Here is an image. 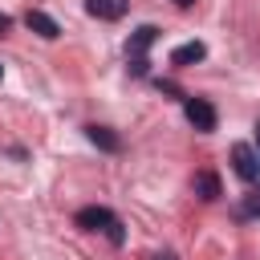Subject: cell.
Instances as JSON below:
<instances>
[{
	"label": "cell",
	"mask_w": 260,
	"mask_h": 260,
	"mask_svg": "<svg viewBox=\"0 0 260 260\" xmlns=\"http://www.w3.org/2000/svg\"><path fill=\"white\" fill-rule=\"evenodd\" d=\"M8 28H12V16H8V12H0V37H4Z\"/></svg>",
	"instance_id": "12"
},
{
	"label": "cell",
	"mask_w": 260,
	"mask_h": 260,
	"mask_svg": "<svg viewBox=\"0 0 260 260\" xmlns=\"http://www.w3.org/2000/svg\"><path fill=\"white\" fill-rule=\"evenodd\" d=\"M183 114H187V122H191L199 134H211L215 122H219V114H215V106H211L207 98H183Z\"/></svg>",
	"instance_id": "2"
},
{
	"label": "cell",
	"mask_w": 260,
	"mask_h": 260,
	"mask_svg": "<svg viewBox=\"0 0 260 260\" xmlns=\"http://www.w3.org/2000/svg\"><path fill=\"white\" fill-rule=\"evenodd\" d=\"M0 77H4V69H0Z\"/></svg>",
	"instance_id": "15"
},
{
	"label": "cell",
	"mask_w": 260,
	"mask_h": 260,
	"mask_svg": "<svg viewBox=\"0 0 260 260\" xmlns=\"http://www.w3.org/2000/svg\"><path fill=\"white\" fill-rule=\"evenodd\" d=\"M195 195L207 199V203H215V199L223 195V191H219V175H215V171H199V175H195Z\"/></svg>",
	"instance_id": "9"
},
{
	"label": "cell",
	"mask_w": 260,
	"mask_h": 260,
	"mask_svg": "<svg viewBox=\"0 0 260 260\" xmlns=\"http://www.w3.org/2000/svg\"><path fill=\"white\" fill-rule=\"evenodd\" d=\"M73 223H77L81 232H106V236H110V244H122V240H126V232H122L118 215H114L110 207H102V203L81 207V211L73 215Z\"/></svg>",
	"instance_id": "1"
},
{
	"label": "cell",
	"mask_w": 260,
	"mask_h": 260,
	"mask_svg": "<svg viewBox=\"0 0 260 260\" xmlns=\"http://www.w3.org/2000/svg\"><path fill=\"white\" fill-rule=\"evenodd\" d=\"M146 65H150L146 57H130V73H134V77H146Z\"/></svg>",
	"instance_id": "10"
},
{
	"label": "cell",
	"mask_w": 260,
	"mask_h": 260,
	"mask_svg": "<svg viewBox=\"0 0 260 260\" xmlns=\"http://www.w3.org/2000/svg\"><path fill=\"white\" fill-rule=\"evenodd\" d=\"M158 41V28L154 24H142V28H134V37H130V45H126V57H146V49Z\"/></svg>",
	"instance_id": "7"
},
{
	"label": "cell",
	"mask_w": 260,
	"mask_h": 260,
	"mask_svg": "<svg viewBox=\"0 0 260 260\" xmlns=\"http://www.w3.org/2000/svg\"><path fill=\"white\" fill-rule=\"evenodd\" d=\"M85 138H89L98 150H106V154H118V150H122V138H118L110 126H98V122H93V126H85Z\"/></svg>",
	"instance_id": "6"
},
{
	"label": "cell",
	"mask_w": 260,
	"mask_h": 260,
	"mask_svg": "<svg viewBox=\"0 0 260 260\" xmlns=\"http://www.w3.org/2000/svg\"><path fill=\"white\" fill-rule=\"evenodd\" d=\"M175 4H179V8H191V4H195V0H175Z\"/></svg>",
	"instance_id": "14"
},
{
	"label": "cell",
	"mask_w": 260,
	"mask_h": 260,
	"mask_svg": "<svg viewBox=\"0 0 260 260\" xmlns=\"http://www.w3.org/2000/svg\"><path fill=\"white\" fill-rule=\"evenodd\" d=\"M207 57V45L203 41H187V45H179L175 53H171V65H195V61H203Z\"/></svg>",
	"instance_id": "8"
},
{
	"label": "cell",
	"mask_w": 260,
	"mask_h": 260,
	"mask_svg": "<svg viewBox=\"0 0 260 260\" xmlns=\"http://www.w3.org/2000/svg\"><path fill=\"white\" fill-rule=\"evenodd\" d=\"M244 215H260V195H252V199L244 203Z\"/></svg>",
	"instance_id": "11"
},
{
	"label": "cell",
	"mask_w": 260,
	"mask_h": 260,
	"mask_svg": "<svg viewBox=\"0 0 260 260\" xmlns=\"http://www.w3.org/2000/svg\"><path fill=\"white\" fill-rule=\"evenodd\" d=\"M130 8V0H85V12L98 20H122Z\"/></svg>",
	"instance_id": "5"
},
{
	"label": "cell",
	"mask_w": 260,
	"mask_h": 260,
	"mask_svg": "<svg viewBox=\"0 0 260 260\" xmlns=\"http://www.w3.org/2000/svg\"><path fill=\"white\" fill-rule=\"evenodd\" d=\"M232 171L244 179V183H260V154L248 146V142H232Z\"/></svg>",
	"instance_id": "3"
},
{
	"label": "cell",
	"mask_w": 260,
	"mask_h": 260,
	"mask_svg": "<svg viewBox=\"0 0 260 260\" xmlns=\"http://www.w3.org/2000/svg\"><path fill=\"white\" fill-rule=\"evenodd\" d=\"M154 260H175V256H171V252H158V256H154Z\"/></svg>",
	"instance_id": "13"
},
{
	"label": "cell",
	"mask_w": 260,
	"mask_h": 260,
	"mask_svg": "<svg viewBox=\"0 0 260 260\" xmlns=\"http://www.w3.org/2000/svg\"><path fill=\"white\" fill-rule=\"evenodd\" d=\"M24 24H28L37 37H45V41H57V37H61V24H57L49 12H41V8H28V12H24Z\"/></svg>",
	"instance_id": "4"
}]
</instances>
